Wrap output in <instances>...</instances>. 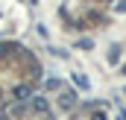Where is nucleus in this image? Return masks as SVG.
<instances>
[{
  "label": "nucleus",
  "instance_id": "obj_6",
  "mask_svg": "<svg viewBox=\"0 0 126 120\" xmlns=\"http://www.w3.org/2000/svg\"><path fill=\"white\" fill-rule=\"evenodd\" d=\"M94 120H106V114H94Z\"/></svg>",
  "mask_w": 126,
  "mask_h": 120
},
{
  "label": "nucleus",
  "instance_id": "obj_5",
  "mask_svg": "<svg viewBox=\"0 0 126 120\" xmlns=\"http://www.w3.org/2000/svg\"><path fill=\"white\" fill-rule=\"evenodd\" d=\"M117 12H123V15H126V3H117Z\"/></svg>",
  "mask_w": 126,
  "mask_h": 120
},
{
  "label": "nucleus",
  "instance_id": "obj_3",
  "mask_svg": "<svg viewBox=\"0 0 126 120\" xmlns=\"http://www.w3.org/2000/svg\"><path fill=\"white\" fill-rule=\"evenodd\" d=\"M73 103H76V100H73V94H70V91H64V94H62V108H64V111H67V108H73Z\"/></svg>",
  "mask_w": 126,
  "mask_h": 120
},
{
  "label": "nucleus",
  "instance_id": "obj_1",
  "mask_svg": "<svg viewBox=\"0 0 126 120\" xmlns=\"http://www.w3.org/2000/svg\"><path fill=\"white\" fill-rule=\"evenodd\" d=\"M12 94H15V100H30V97H32V88H30V85H18Z\"/></svg>",
  "mask_w": 126,
  "mask_h": 120
},
{
  "label": "nucleus",
  "instance_id": "obj_4",
  "mask_svg": "<svg viewBox=\"0 0 126 120\" xmlns=\"http://www.w3.org/2000/svg\"><path fill=\"white\" fill-rule=\"evenodd\" d=\"M73 82H76V85H79V88H88V85H91V82H88V79H85V76H79V73H76V76H73Z\"/></svg>",
  "mask_w": 126,
  "mask_h": 120
},
{
  "label": "nucleus",
  "instance_id": "obj_7",
  "mask_svg": "<svg viewBox=\"0 0 126 120\" xmlns=\"http://www.w3.org/2000/svg\"><path fill=\"white\" fill-rule=\"evenodd\" d=\"M0 105H3V94H0Z\"/></svg>",
  "mask_w": 126,
  "mask_h": 120
},
{
  "label": "nucleus",
  "instance_id": "obj_2",
  "mask_svg": "<svg viewBox=\"0 0 126 120\" xmlns=\"http://www.w3.org/2000/svg\"><path fill=\"white\" fill-rule=\"evenodd\" d=\"M32 108L44 114V111H47V100H44V97H32Z\"/></svg>",
  "mask_w": 126,
  "mask_h": 120
}]
</instances>
